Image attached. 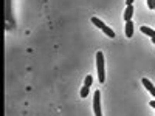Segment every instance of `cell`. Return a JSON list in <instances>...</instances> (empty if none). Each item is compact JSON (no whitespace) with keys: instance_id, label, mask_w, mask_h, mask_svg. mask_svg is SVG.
Wrapping results in <instances>:
<instances>
[{"instance_id":"obj_5","label":"cell","mask_w":155,"mask_h":116,"mask_svg":"<svg viewBox=\"0 0 155 116\" xmlns=\"http://www.w3.org/2000/svg\"><path fill=\"white\" fill-rule=\"evenodd\" d=\"M126 36L127 37H132L134 36V22L132 20H129V22H126Z\"/></svg>"},{"instance_id":"obj_4","label":"cell","mask_w":155,"mask_h":116,"mask_svg":"<svg viewBox=\"0 0 155 116\" xmlns=\"http://www.w3.org/2000/svg\"><path fill=\"white\" fill-rule=\"evenodd\" d=\"M124 20L126 22H129V20H132V17H134V5H129V6L126 8V11H124Z\"/></svg>"},{"instance_id":"obj_12","label":"cell","mask_w":155,"mask_h":116,"mask_svg":"<svg viewBox=\"0 0 155 116\" xmlns=\"http://www.w3.org/2000/svg\"><path fill=\"white\" fill-rule=\"evenodd\" d=\"M134 2H135V0H126V5L129 6V5H134Z\"/></svg>"},{"instance_id":"obj_8","label":"cell","mask_w":155,"mask_h":116,"mask_svg":"<svg viewBox=\"0 0 155 116\" xmlns=\"http://www.w3.org/2000/svg\"><path fill=\"white\" fill-rule=\"evenodd\" d=\"M102 31L106 33V36H109L110 39H113V37H115V33H113V30H112V28H109L107 25H106V26H104V28H102Z\"/></svg>"},{"instance_id":"obj_3","label":"cell","mask_w":155,"mask_h":116,"mask_svg":"<svg viewBox=\"0 0 155 116\" xmlns=\"http://www.w3.org/2000/svg\"><path fill=\"white\" fill-rule=\"evenodd\" d=\"M141 84L144 85V87H146V90H147V91H149V93H151V95H152V96L155 98V85L152 84V82L149 81V79H146V77H143Z\"/></svg>"},{"instance_id":"obj_11","label":"cell","mask_w":155,"mask_h":116,"mask_svg":"<svg viewBox=\"0 0 155 116\" xmlns=\"http://www.w3.org/2000/svg\"><path fill=\"white\" fill-rule=\"evenodd\" d=\"M146 3H147L149 9H154V0H146Z\"/></svg>"},{"instance_id":"obj_13","label":"cell","mask_w":155,"mask_h":116,"mask_svg":"<svg viewBox=\"0 0 155 116\" xmlns=\"http://www.w3.org/2000/svg\"><path fill=\"white\" fill-rule=\"evenodd\" d=\"M151 107H154V108H155V101H151Z\"/></svg>"},{"instance_id":"obj_2","label":"cell","mask_w":155,"mask_h":116,"mask_svg":"<svg viewBox=\"0 0 155 116\" xmlns=\"http://www.w3.org/2000/svg\"><path fill=\"white\" fill-rule=\"evenodd\" d=\"M93 110H95V116H102L101 115V93L98 90L93 95Z\"/></svg>"},{"instance_id":"obj_1","label":"cell","mask_w":155,"mask_h":116,"mask_svg":"<svg viewBox=\"0 0 155 116\" xmlns=\"http://www.w3.org/2000/svg\"><path fill=\"white\" fill-rule=\"evenodd\" d=\"M96 71H98V81L102 82L106 81V68H104V54L102 51L96 53Z\"/></svg>"},{"instance_id":"obj_10","label":"cell","mask_w":155,"mask_h":116,"mask_svg":"<svg viewBox=\"0 0 155 116\" xmlns=\"http://www.w3.org/2000/svg\"><path fill=\"white\" fill-rule=\"evenodd\" d=\"M88 91H90V88H88V87H82L81 88V98H87Z\"/></svg>"},{"instance_id":"obj_7","label":"cell","mask_w":155,"mask_h":116,"mask_svg":"<svg viewBox=\"0 0 155 116\" xmlns=\"http://www.w3.org/2000/svg\"><path fill=\"white\" fill-rule=\"evenodd\" d=\"M92 23L95 25V26H98V28H101V30L106 26V23H104L101 19H98V17H92Z\"/></svg>"},{"instance_id":"obj_9","label":"cell","mask_w":155,"mask_h":116,"mask_svg":"<svg viewBox=\"0 0 155 116\" xmlns=\"http://www.w3.org/2000/svg\"><path fill=\"white\" fill-rule=\"evenodd\" d=\"M92 84H93V77L88 74V76H85V81H84V87H88L90 88L92 87Z\"/></svg>"},{"instance_id":"obj_14","label":"cell","mask_w":155,"mask_h":116,"mask_svg":"<svg viewBox=\"0 0 155 116\" xmlns=\"http://www.w3.org/2000/svg\"><path fill=\"white\" fill-rule=\"evenodd\" d=\"M152 42H154V43H155V37H152Z\"/></svg>"},{"instance_id":"obj_6","label":"cell","mask_w":155,"mask_h":116,"mask_svg":"<svg viewBox=\"0 0 155 116\" xmlns=\"http://www.w3.org/2000/svg\"><path fill=\"white\" fill-rule=\"evenodd\" d=\"M141 33L143 34H146V36H149V37H155V30H152V28H149V26H141Z\"/></svg>"}]
</instances>
